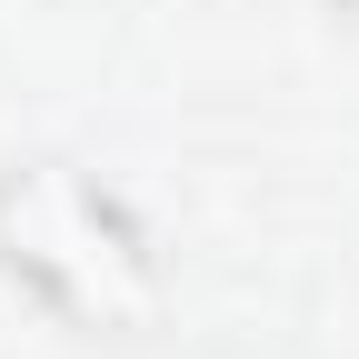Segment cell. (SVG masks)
Instances as JSON below:
<instances>
[{"mask_svg": "<svg viewBox=\"0 0 359 359\" xmlns=\"http://www.w3.org/2000/svg\"><path fill=\"white\" fill-rule=\"evenodd\" d=\"M330 11H339V20H349V30H359V0H330Z\"/></svg>", "mask_w": 359, "mask_h": 359, "instance_id": "obj_2", "label": "cell"}, {"mask_svg": "<svg viewBox=\"0 0 359 359\" xmlns=\"http://www.w3.org/2000/svg\"><path fill=\"white\" fill-rule=\"evenodd\" d=\"M0 280L70 339H150L170 309L150 219L60 150L0 160Z\"/></svg>", "mask_w": 359, "mask_h": 359, "instance_id": "obj_1", "label": "cell"}]
</instances>
